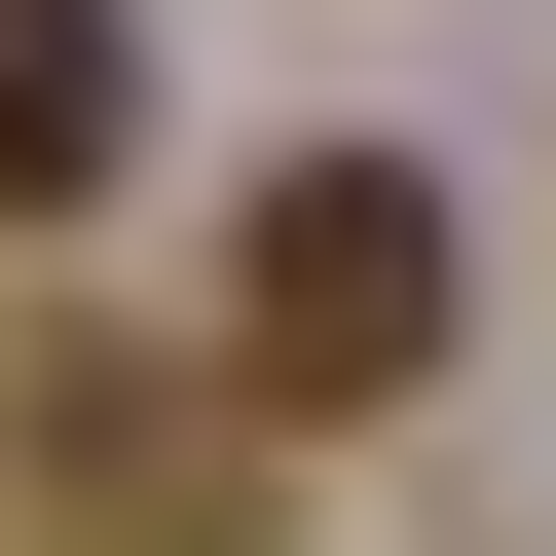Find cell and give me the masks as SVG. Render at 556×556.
Listing matches in <instances>:
<instances>
[{"mask_svg":"<svg viewBox=\"0 0 556 556\" xmlns=\"http://www.w3.org/2000/svg\"><path fill=\"white\" fill-rule=\"evenodd\" d=\"M445 334H482V223L408 149H298V186L223 223V408H408Z\"/></svg>","mask_w":556,"mask_h":556,"instance_id":"cell-1","label":"cell"},{"mask_svg":"<svg viewBox=\"0 0 556 556\" xmlns=\"http://www.w3.org/2000/svg\"><path fill=\"white\" fill-rule=\"evenodd\" d=\"M0 445H38V519H75V556H260V482H223V445H186L149 371H38Z\"/></svg>","mask_w":556,"mask_h":556,"instance_id":"cell-2","label":"cell"},{"mask_svg":"<svg viewBox=\"0 0 556 556\" xmlns=\"http://www.w3.org/2000/svg\"><path fill=\"white\" fill-rule=\"evenodd\" d=\"M149 149V38H112V0H0V223H75Z\"/></svg>","mask_w":556,"mask_h":556,"instance_id":"cell-3","label":"cell"}]
</instances>
